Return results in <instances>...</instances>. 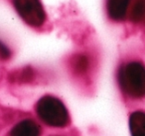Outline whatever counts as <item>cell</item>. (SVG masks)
<instances>
[{"instance_id": "obj_1", "label": "cell", "mask_w": 145, "mask_h": 136, "mask_svg": "<svg viewBox=\"0 0 145 136\" xmlns=\"http://www.w3.org/2000/svg\"><path fill=\"white\" fill-rule=\"evenodd\" d=\"M120 87L128 96H145V67L139 62H130L122 67L118 74Z\"/></svg>"}, {"instance_id": "obj_2", "label": "cell", "mask_w": 145, "mask_h": 136, "mask_svg": "<svg viewBox=\"0 0 145 136\" xmlns=\"http://www.w3.org/2000/svg\"><path fill=\"white\" fill-rule=\"evenodd\" d=\"M38 116L52 127H65L69 122V113L64 103L57 97L46 95L36 105Z\"/></svg>"}, {"instance_id": "obj_3", "label": "cell", "mask_w": 145, "mask_h": 136, "mask_svg": "<svg viewBox=\"0 0 145 136\" xmlns=\"http://www.w3.org/2000/svg\"><path fill=\"white\" fill-rule=\"evenodd\" d=\"M13 5L26 24L41 27L46 21V12L41 0H13Z\"/></svg>"}, {"instance_id": "obj_4", "label": "cell", "mask_w": 145, "mask_h": 136, "mask_svg": "<svg viewBox=\"0 0 145 136\" xmlns=\"http://www.w3.org/2000/svg\"><path fill=\"white\" fill-rule=\"evenodd\" d=\"M40 127L33 120L25 119L13 127L10 136H40Z\"/></svg>"}, {"instance_id": "obj_5", "label": "cell", "mask_w": 145, "mask_h": 136, "mask_svg": "<svg viewBox=\"0 0 145 136\" xmlns=\"http://www.w3.org/2000/svg\"><path fill=\"white\" fill-rule=\"evenodd\" d=\"M129 0H107L106 9L108 16L113 20H122L128 10Z\"/></svg>"}, {"instance_id": "obj_6", "label": "cell", "mask_w": 145, "mask_h": 136, "mask_svg": "<svg viewBox=\"0 0 145 136\" xmlns=\"http://www.w3.org/2000/svg\"><path fill=\"white\" fill-rule=\"evenodd\" d=\"M129 127L132 136H145V113L134 112L129 119Z\"/></svg>"}, {"instance_id": "obj_7", "label": "cell", "mask_w": 145, "mask_h": 136, "mask_svg": "<svg viewBox=\"0 0 145 136\" xmlns=\"http://www.w3.org/2000/svg\"><path fill=\"white\" fill-rule=\"evenodd\" d=\"M145 16V0H135L130 11V17L133 21L139 22Z\"/></svg>"}, {"instance_id": "obj_8", "label": "cell", "mask_w": 145, "mask_h": 136, "mask_svg": "<svg viewBox=\"0 0 145 136\" xmlns=\"http://www.w3.org/2000/svg\"><path fill=\"white\" fill-rule=\"evenodd\" d=\"M72 64L76 72L83 73V72L87 71L88 68H89V59L84 55H79V56L72 59Z\"/></svg>"}]
</instances>
